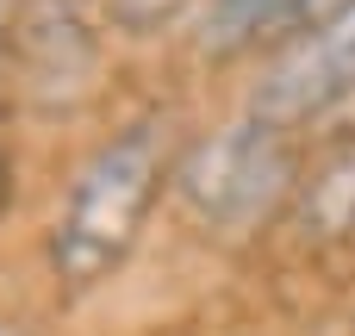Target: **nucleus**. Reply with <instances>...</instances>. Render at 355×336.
<instances>
[{
  "label": "nucleus",
  "instance_id": "nucleus-1",
  "mask_svg": "<svg viewBox=\"0 0 355 336\" xmlns=\"http://www.w3.org/2000/svg\"><path fill=\"white\" fill-rule=\"evenodd\" d=\"M175 162L181 156H175L168 118L144 112L125 131H112L75 168V181L62 187V206L50 218V274H56V287L81 293L131 256L150 206L162 200V187H175Z\"/></svg>",
  "mask_w": 355,
  "mask_h": 336
},
{
  "label": "nucleus",
  "instance_id": "nucleus-5",
  "mask_svg": "<svg viewBox=\"0 0 355 336\" xmlns=\"http://www.w3.org/2000/svg\"><path fill=\"white\" fill-rule=\"evenodd\" d=\"M300 224H312L318 237H355V150H343L318 181H306ZM312 231H306V237H312Z\"/></svg>",
  "mask_w": 355,
  "mask_h": 336
},
{
  "label": "nucleus",
  "instance_id": "nucleus-2",
  "mask_svg": "<svg viewBox=\"0 0 355 336\" xmlns=\"http://www.w3.org/2000/svg\"><path fill=\"white\" fill-rule=\"evenodd\" d=\"M293 193H300L293 143H287V131H275L262 118L225 125L175 162V200L200 231H225V237L256 231V224L281 218Z\"/></svg>",
  "mask_w": 355,
  "mask_h": 336
},
{
  "label": "nucleus",
  "instance_id": "nucleus-4",
  "mask_svg": "<svg viewBox=\"0 0 355 336\" xmlns=\"http://www.w3.org/2000/svg\"><path fill=\"white\" fill-rule=\"evenodd\" d=\"M312 0H206L200 12V50L206 56H243L281 31H300Z\"/></svg>",
  "mask_w": 355,
  "mask_h": 336
},
{
  "label": "nucleus",
  "instance_id": "nucleus-6",
  "mask_svg": "<svg viewBox=\"0 0 355 336\" xmlns=\"http://www.w3.org/2000/svg\"><path fill=\"white\" fill-rule=\"evenodd\" d=\"M187 6H193V0H106V19H112L119 31H131V37H150V31L175 25Z\"/></svg>",
  "mask_w": 355,
  "mask_h": 336
},
{
  "label": "nucleus",
  "instance_id": "nucleus-3",
  "mask_svg": "<svg viewBox=\"0 0 355 336\" xmlns=\"http://www.w3.org/2000/svg\"><path fill=\"white\" fill-rule=\"evenodd\" d=\"M355 100V0L324 6L312 25H300L256 75L250 87V118L275 131L318 125Z\"/></svg>",
  "mask_w": 355,
  "mask_h": 336
},
{
  "label": "nucleus",
  "instance_id": "nucleus-8",
  "mask_svg": "<svg viewBox=\"0 0 355 336\" xmlns=\"http://www.w3.org/2000/svg\"><path fill=\"white\" fill-rule=\"evenodd\" d=\"M6 200H12V162H6V150H0V212H6Z\"/></svg>",
  "mask_w": 355,
  "mask_h": 336
},
{
  "label": "nucleus",
  "instance_id": "nucleus-7",
  "mask_svg": "<svg viewBox=\"0 0 355 336\" xmlns=\"http://www.w3.org/2000/svg\"><path fill=\"white\" fill-rule=\"evenodd\" d=\"M12 25H19V0H0V56L12 44Z\"/></svg>",
  "mask_w": 355,
  "mask_h": 336
}]
</instances>
